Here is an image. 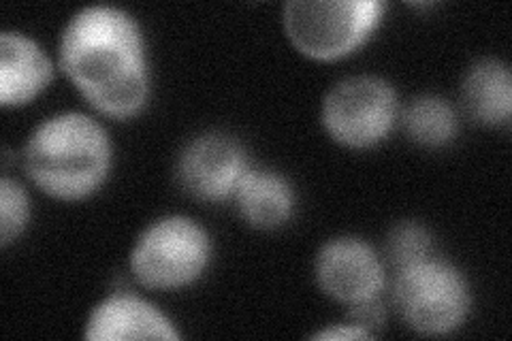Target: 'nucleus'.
<instances>
[{"instance_id":"f257e3e1","label":"nucleus","mask_w":512,"mask_h":341,"mask_svg":"<svg viewBox=\"0 0 512 341\" xmlns=\"http://www.w3.org/2000/svg\"><path fill=\"white\" fill-rule=\"evenodd\" d=\"M60 69L84 99L107 118L128 120L146 107L150 69L141 28L111 5L79 9L64 26Z\"/></svg>"},{"instance_id":"f03ea898","label":"nucleus","mask_w":512,"mask_h":341,"mask_svg":"<svg viewBox=\"0 0 512 341\" xmlns=\"http://www.w3.org/2000/svg\"><path fill=\"white\" fill-rule=\"evenodd\" d=\"M22 162L28 180L47 197L82 201L107 180L111 141L105 128L86 113H56L32 131Z\"/></svg>"},{"instance_id":"7ed1b4c3","label":"nucleus","mask_w":512,"mask_h":341,"mask_svg":"<svg viewBox=\"0 0 512 341\" xmlns=\"http://www.w3.org/2000/svg\"><path fill=\"white\" fill-rule=\"evenodd\" d=\"M387 5L382 0H291L282 24L297 52L312 60H338L372 37Z\"/></svg>"},{"instance_id":"20e7f679","label":"nucleus","mask_w":512,"mask_h":341,"mask_svg":"<svg viewBox=\"0 0 512 341\" xmlns=\"http://www.w3.org/2000/svg\"><path fill=\"white\" fill-rule=\"evenodd\" d=\"M391 301L397 316L419 335H448L466 322L472 305L463 273L431 254L421 263L395 271Z\"/></svg>"},{"instance_id":"39448f33","label":"nucleus","mask_w":512,"mask_h":341,"mask_svg":"<svg viewBox=\"0 0 512 341\" xmlns=\"http://www.w3.org/2000/svg\"><path fill=\"white\" fill-rule=\"evenodd\" d=\"M212 261V239L199 222L165 216L143 231L128 256L135 280L150 290H178L197 282Z\"/></svg>"},{"instance_id":"423d86ee","label":"nucleus","mask_w":512,"mask_h":341,"mask_svg":"<svg viewBox=\"0 0 512 341\" xmlns=\"http://www.w3.org/2000/svg\"><path fill=\"white\" fill-rule=\"evenodd\" d=\"M399 116V99L387 79L355 75L338 81L323 99L320 120L333 141L367 150L389 137Z\"/></svg>"},{"instance_id":"0eeeda50","label":"nucleus","mask_w":512,"mask_h":341,"mask_svg":"<svg viewBox=\"0 0 512 341\" xmlns=\"http://www.w3.org/2000/svg\"><path fill=\"white\" fill-rule=\"evenodd\" d=\"M248 169V154L235 137L205 133L184 145L175 165V177L192 199L220 203L233 199Z\"/></svg>"},{"instance_id":"6e6552de","label":"nucleus","mask_w":512,"mask_h":341,"mask_svg":"<svg viewBox=\"0 0 512 341\" xmlns=\"http://www.w3.org/2000/svg\"><path fill=\"white\" fill-rule=\"evenodd\" d=\"M314 275L327 297L346 305L378 299L387 284L382 258L359 237L327 241L316 254Z\"/></svg>"},{"instance_id":"1a4fd4ad","label":"nucleus","mask_w":512,"mask_h":341,"mask_svg":"<svg viewBox=\"0 0 512 341\" xmlns=\"http://www.w3.org/2000/svg\"><path fill=\"white\" fill-rule=\"evenodd\" d=\"M84 337L90 341H126V339H173L180 333L156 305L131 292H116L94 307Z\"/></svg>"},{"instance_id":"9d476101","label":"nucleus","mask_w":512,"mask_h":341,"mask_svg":"<svg viewBox=\"0 0 512 341\" xmlns=\"http://www.w3.org/2000/svg\"><path fill=\"white\" fill-rule=\"evenodd\" d=\"M52 75V60L37 41L22 32H0V105H28L47 88Z\"/></svg>"},{"instance_id":"9b49d317","label":"nucleus","mask_w":512,"mask_h":341,"mask_svg":"<svg viewBox=\"0 0 512 341\" xmlns=\"http://www.w3.org/2000/svg\"><path fill=\"white\" fill-rule=\"evenodd\" d=\"M233 201L239 216L254 229L274 231L295 214V190L284 175L271 169H248L239 182Z\"/></svg>"},{"instance_id":"f8f14e48","label":"nucleus","mask_w":512,"mask_h":341,"mask_svg":"<svg viewBox=\"0 0 512 341\" xmlns=\"http://www.w3.org/2000/svg\"><path fill=\"white\" fill-rule=\"evenodd\" d=\"M461 105L485 126H508L512 118V75L498 58L474 62L461 81Z\"/></svg>"},{"instance_id":"ddd939ff","label":"nucleus","mask_w":512,"mask_h":341,"mask_svg":"<svg viewBox=\"0 0 512 341\" xmlns=\"http://www.w3.org/2000/svg\"><path fill=\"white\" fill-rule=\"evenodd\" d=\"M406 135L423 148H444L457 137L459 118L453 105L434 94H423L404 111Z\"/></svg>"},{"instance_id":"4468645a","label":"nucleus","mask_w":512,"mask_h":341,"mask_svg":"<svg viewBox=\"0 0 512 341\" xmlns=\"http://www.w3.org/2000/svg\"><path fill=\"white\" fill-rule=\"evenodd\" d=\"M384 254L395 271H402L434 254V239L419 222H397L387 237Z\"/></svg>"},{"instance_id":"2eb2a0df","label":"nucleus","mask_w":512,"mask_h":341,"mask_svg":"<svg viewBox=\"0 0 512 341\" xmlns=\"http://www.w3.org/2000/svg\"><path fill=\"white\" fill-rule=\"evenodd\" d=\"M30 218V201L26 190L11 180H0V246L9 248L28 226Z\"/></svg>"},{"instance_id":"dca6fc26","label":"nucleus","mask_w":512,"mask_h":341,"mask_svg":"<svg viewBox=\"0 0 512 341\" xmlns=\"http://www.w3.org/2000/svg\"><path fill=\"white\" fill-rule=\"evenodd\" d=\"M384 320H387V312H384L380 297L372 299V301L350 305L348 322L355 324V327H359V329H363L365 333H370L372 337L376 335L378 329L384 327Z\"/></svg>"},{"instance_id":"f3484780","label":"nucleus","mask_w":512,"mask_h":341,"mask_svg":"<svg viewBox=\"0 0 512 341\" xmlns=\"http://www.w3.org/2000/svg\"><path fill=\"white\" fill-rule=\"evenodd\" d=\"M312 339H333V341H340V339H372V335L365 333L359 327H355V324L344 322V324H331V327L314 333Z\"/></svg>"}]
</instances>
